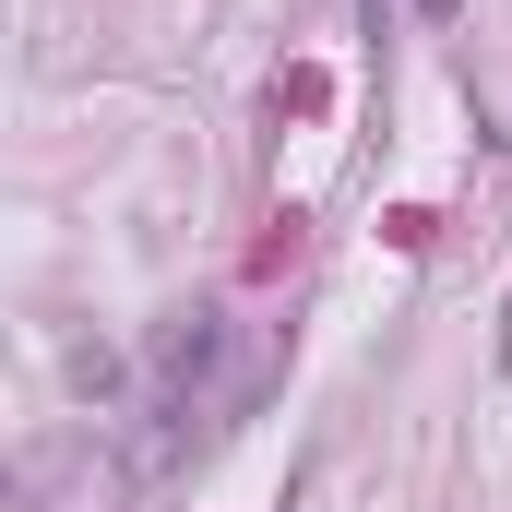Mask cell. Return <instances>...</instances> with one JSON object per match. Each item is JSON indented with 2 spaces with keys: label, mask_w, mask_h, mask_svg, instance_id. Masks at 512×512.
I'll return each instance as SVG.
<instances>
[{
  "label": "cell",
  "mask_w": 512,
  "mask_h": 512,
  "mask_svg": "<svg viewBox=\"0 0 512 512\" xmlns=\"http://www.w3.org/2000/svg\"><path fill=\"white\" fill-rule=\"evenodd\" d=\"M501 358H512V310H501Z\"/></svg>",
  "instance_id": "7a4b0ae2"
},
{
  "label": "cell",
  "mask_w": 512,
  "mask_h": 512,
  "mask_svg": "<svg viewBox=\"0 0 512 512\" xmlns=\"http://www.w3.org/2000/svg\"><path fill=\"white\" fill-rule=\"evenodd\" d=\"M417 12H465V0H417Z\"/></svg>",
  "instance_id": "6da1fadb"
}]
</instances>
